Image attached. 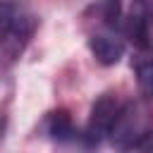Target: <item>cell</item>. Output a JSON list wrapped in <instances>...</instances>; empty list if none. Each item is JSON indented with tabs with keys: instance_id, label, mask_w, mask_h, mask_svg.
<instances>
[{
	"instance_id": "cell-1",
	"label": "cell",
	"mask_w": 153,
	"mask_h": 153,
	"mask_svg": "<svg viewBox=\"0 0 153 153\" xmlns=\"http://www.w3.org/2000/svg\"><path fill=\"white\" fill-rule=\"evenodd\" d=\"M122 108H124V100L117 93L108 91V93L98 96L93 100V105H91L88 122H86V127L81 131V143L88 146V148H96L103 141H108L110 134H112V127H115V122H117V117L122 112Z\"/></svg>"
},
{
	"instance_id": "cell-2",
	"label": "cell",
	"mask_w": 153,
	"mask_h": 153,
	"mask_svg": "<svg viewBox=\"0 0 153 153\" xmlns=\"http://www.w3.org/2000/svg\"><path fill=\"white\" fill-rule=\"evenodd\" d=\"M36 29H38V17L26 10H19L5 24V29L0 31V65L2 67H10L22 57Z\"/></svg>"
},
{
	"instance_id": "cell-3",
	"label": "cell",
	"mask_w": 153,
	"mask_h": 153,
	"mask_svg": "<svg viewBox=\"0 0 153 153\" xmlns=\"http://www.w3.org/2000/svg\"><path fill=\"white\" fill-rule=\"evenodd\" d=\"M86 43H88V50L96 57V62L103 65V67L117 65L124 57V50H127L124 38L115 29H93V31H88Z\"/></svg>"
},
{
	"instance_id": "cell-4",
	"label": "cell",
	"mask_w": 153,
	"mask_h": 153,
	"mask_svg": "<svg viewBox=\"0 0 153 153\" xmlns=\"http://www.w3.org/2000/svg\"><path fill=\"white\" fill-rule=\"evenodd\" d=\"M151 0H134L131 10L127 14H122V26L120 31L139 48V50H148L151 45Z\"/></svg>"
},
{
	"instance_id": "cell-5",
	"label": "cell",
	"mask_w": 153,
	"mask_h": 153,
	"mask_svg": "<svg viewBox=\"0 0 153 153\" xmlns=\"http://www.w3.org/2000/svg\"><path fill=\"white\" fill-rule=\"evenodd\" d=\"M43 134L57 143H76L81 141V131L72 122L67 110H53L43 120Z\"/></svg>"
},
{
	"instance_id": "cell-6",
	"label": "cell",
	"mask_w": 153,
	"mask_h": 153,
	"mask_svg": "<svg viewBox=\"0 0 153 153\" xmlns=\"http://www.w3.org/2000/svg\"><path fill=\"white\" fill-rule=\"evenodd\" d=\"M131 69L136 76V86L139 93L143 96V100L153 103V55L141 50L131 57Z\"/></svg>"
},
{
	"instance_id": "cell-7",
	"label": "cell",
	"mask_w": 153,
	"mask_h": 153,
	"mask_svg": "<svg viewBox=\"0 0 153 153\" xmlns=\"http://www.w3.org/2000/svg\"><path fill=\"white\" fill-rule=\"evenodd\" d=\"M129 151H148V153H153V124L143 127V131L131 141Z\"/></svg>"
},
{
	"instance_id": "cell-8",
	"label": "cell",
	"mask_w": 153,
	"mask_h": 153,
	"mask_svg": "<svg viewBox=\"0 0 153 153\" xmlns=\"http://www.w3.org/2000/svg\"><path fill=\"white\" fill-rule=\"evenodd\" d=\"M19 10H22V7H19L14 0H0V31L5 29V24H7Z\"/></svg>"
},
{
	"instance_id": "cell-9",
	"label": "cell",
	"mask_w": 153,
	"mask_h": 153,
	"mask_svg": "<svg viewBox=\"0 0 153 153\" xmlns=\"http://www.w3.org/2000/svg\"><path fill=\"white\" fill-rule=\"evenodd\" d=\"M2 134H5V115L0 112V139H2Z\"/></svg>"
}]
</instances>
